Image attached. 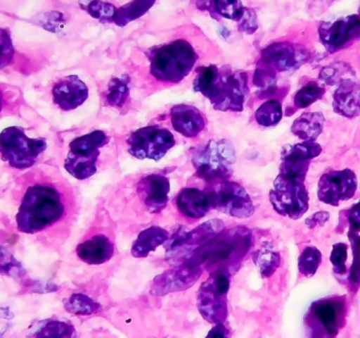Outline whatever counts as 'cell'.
I'll use <instances>...</instances> for the list:
<instances>
[{
    "instance_id": "cell-1",
    "label": "cell",
    "mask_w": 360,
    "mask_h": 338,
    "mask_svg": "<svg viewBox=\"0 0 360 338\" xmlns=\"http://www.w3.org/2000/svg\"><path fill=\"white\" fill-rule=\"evenodd\" d=\"M18 230L34 236L41 244L58 249L70 236L79 215L77 194L58 168L35 167L18 179Z\"/></svg>"
},
{
    "instance_id": "cell-2",
    "label": "cell",
    "mask_w": 360,
    "mask_h": 338,
    "mask_svg": "<svg viewBox=\"0 0 360 338\" xmlns=\"http://www.w3.org/2000/svg\"><path fill=\"white\" fill-rule=\"evenodd\" d=\"M321 151V146L316 142L283 147L280 173L269 192L271 206L279 215L298 220L309 211V196L304 180L309 163Z\"/></svg>"
},
{
    "instance_id": "cell-3",
    "label": "cell",
    "mask_w": 360,
    "mask_h": 338,
    "mask_svg": "<svg viewBox=\"0 0 360 338\" xmlns=\"http://www.w3.org/2000/svg\"><path fill=\"white\" fill-rule=\"evenodd\" d=\"M193 90L210 99L218 111L240 112L248 92V75L227 65L200 67L193 80Z\"/></svg>"
},
{
    "instance_id": "cell-4",
    "label": "cell",
    "mask_w": 360,
    "mask_h": 338,
    "mask_svg": "<svg viewBox=\"0 0 360 338\" xmlns=\"http://www.w3.org/2000/svg\"><path fill=\"white\" fill-rule=\"evenodd\" d=\"M252 241V232L244 226L223 230L212 240L195 249L184 262L201 265L210 273L223 270L233 275L250 251Z\"/></svg>"
},
{
    "instance_id": "cell-5",
    "label": "cell",
    "mask_w": 360,
    "mask_h": 338,
    "mask_svg": "<svg viewBox=\"0 0 360 338\" xmlns=\"http://www.w3.org/2000/svg\"><path fill=\"white\" fill-rule=\"evenodd\" d=\"M150 75L162 84H178L197 63L195 46L185 39H176L155 46L148 53Z\"/></svg>"
},
{
    "instance_id": "cell-6",
    "label": "cell",
    "mask_w": 360,
    "mask_h": 338,
    "mask_svg": "<svg viewBox=\"0 0 360 338\" xmlns=\"http://www.w3.org/2000/svg\"><path fill=\"white\" fill-rule=\"evenodd\" d=\"M235 163V148L229 139H212L195 150L193 156L195 175L210 184L229 181Z\"/></svg>"
},
{
    "instance_id": "cell-7",
    "label": "cell",
    "mask_w": 360,
    "mask_h": 338,
    "mask_svg": "<svg viewBox=\"0 0 360 338\" xmlns=\"http://www.w3.org/2000/svg\"><path fill=\"white\" fill-rule=\"evenodd\" d=\"M347 316V297L330 296L316 300L304 317L309 338H336L345 327Z\"/></svg>"
},
{
    "instance_id": "cell-8",
    "label": "cell",
    "mask_w": 360,
    "mask_h": 338,
    "mask_svg": "<svg viewBox=\"0 0 360 338\" xmlns=\"http://www.w3.org/2000/svg\"><path fill=\"white\" fill-rule=\"evenodd\" d=\"M46 149L45 139H31L22 127H9L0 135L1 158L9 166L20 170L34 166Z\"/></svg>"
},
{
    "instance_id": "cell-9",
    "label": "cell",
    "mask_w": 360,
    "mask_h": 338,
    "mask_svg": "<svg viewBox=\"0 0 360 338\" xmlns=\"http://www.w3.org/2000/svg\"><path fill=\"white\" fill-rule=\"evenodd\" d=\"M108 142V134L102 130H94L73 139L65 158V169L75 179H89L98 170L101 148Z\"/></svg>"
},
{
    "instance_id": "cell-10",
    "label": "cell",
    "mask_w": 360,
    "mask_h": 338,
    "mask_svg": "<svg viewBox=\"0 0 360 338\" xmlns=\"http://www.w3.org/2000/svg\"><path fill=\"white\" fill-rule=\"evenodd\" d=\"M231 274L216 270L200 287L197 306L201 316L210 323H224L229 315L227 294L231 287Z\"/></svg>"
},
{
    "instance_id": "cell-11",
    "label": "cell",
    "mask_w": 360,
    "mask_h": 338,
    "mask_svg": "<svg viewBox=\"0 0 360 338\" xmlns=\"http://www.w3.org/2000/svg\"><path fill=\"white\" fill-rule=\"evenodd\" d=\"M212 208L231 217L246 219L255 213V205L248 192L237 182L223 181L206 189Z\"/></svg>"
},
{
    "instance_id": "cell-12",
    "label": "cell",
    "mask_w": 360,
    "mask_h": 338,
    "mask_svg": "<svg viewBox=\"0 0 360 338\" xmlns=\"http://www.w3.org/2000/svg\"><path fill=\"white\" fill-rule=\"evenodd\" d=\"M127 144L128 151L134 158L160 161L176 145V139L168 129L147 126L132 132Z\"/></svg>"
},
{
    "instance_id": "cell-13",
    "label": "cell",
    "mask_w": 360,
    "mask_h": 338,
    "mask_svg": "<svg viewBox=\"0 0 360 338\" xmlns=\"http://www.w3.org/2000/svg\"><path fill=\"white\" fill-rule=\"evenodd\" d=\"M223 230L224 223L221 220L214 219L201 224L191 232H180L168 241V244L166 245V256L170 259L174 258L176 262H181L182 264L195 249L212 240Z\"/></svg>"
},
{
    "instance_id": "cell-14",
    "label": "cell",
    "mask_w": 360,
    "mask_h": 338,
    "mask_svg": "<svg viewBox=\"0 0 360 338\" xmlns=\"http://www.w3.org/2000/svg\"><path fill=\"white\" fill-rule=\"evenodd\" d=\"M357 186V177L351 169L328 171L318 182V199L326 204L338 206L341 201L353 198Z\"/></svg>"
},
{
    "instance_id": "cell-15",
    "label": "cell",
    "mask_w": 360,
    "mask_h": 338,
    "mask_svg": "<svg viewBox=\"0 0 360 338\" xmlns=\"http://www.w3.org/2000/svg\"><path fill=\"white\" fill-rule=\"evenodd\" d=\"M134 189L143 213L157 215L167 205L169 180L161 173H148L138 180Z\"/></svg>"
},
{
    "instance_id": "cell-16",
    "label": "cell",
    "mask_w": 360,
    "mask_h": 338,
    "mask_svg": "<svg viewBox=\"0 0 360 338\" xmlns=\"http://www.w3.org/2000/svg\"><path fill=\"white\" fill-rule=\"evenodd\" d=\"M360 37V8L358 14L326 21L319 27V38L330 53L337 52Z\"/></svg>"
},
{
    "instance_id": "cell-17",
    "label": "cell",
    "mask_w": 360,
    "mask_h": 338,
    "mask_svg": "<svg viewBox=\"0 0 360 338\" xmlns=\"http://www.w3.org/2000/svg\"><path fill=\"white\" fill-rule=\"evenodd\" d=\"M203 270L201 265L191 262H184L181 265L169 268L155 277L150 289L151 295L164 296L189 289L199 280Z\"/></svg>"
},
{
    "instance_id": "cell-18",
    "label": "cell",
    "mask_w": 360,
    "mask_h": 338,
    "mask_svg": "<svg viewBox=\"0 0 360 338\" xmlns=\"http://www.w3.org/2000/svg\"><path fill=\"white\" fill-rule=\"evenodd\" d=\"M309 52L300 44L274 42L262 51V58L276 72L290 71L309 61Z\"/></svg>"
},
{
    "instance_id": "cell-19",
    "label": "cell",
    "mask_w": 360,
    "mask_h": 338,
    "mask_svg": "<svg viewBox=\"0 0 360 338\" xmlns=\"http://www.w3.org/2000/svg\"><path fill=\"white\" fill-rule=\"evenodd\" d=\"M115 240L107 232L94 230L79 243L77 255L90 265L109 261L115 255Z\"/></svg>"
},
{
    "instance_id": "cell-20",
    "label": "cell",
    "mask_w": 360,
    "mask_h": 338,
    "mask_svg": "<svg viewBox=\"0 0 360 338\" xmlns=\"http://www.w3.org/2000/svg\"><path fill=\"white\" fill-rule=\"evenodd\" d=\"M88 95L87 84L77 75L60 78L52 89L54 104L64 111H71L83 105Z\"/></svg>"
},
{
    "instance_id": "cell-21",
    "label": "cell",
    "mask_w": 360,
    "mask_h": 338,
    "mask_svg": "<svg viewBox=\"0 0 360 338\" xmlns=\"http://www.w3.org/2000/svg\"><path fill=\"white\" fill-rule=\"evenodd\" d=\"M333 109L347 118L360 115V82L353 78L343 80L333 95Z\"/></svg>"
},
{
    "instance_id": "cell-22",
    "label": "cell",
    "mask_w": 360,
    "mask_h": 338,
    "mask_svg": "<svg viewBox=\"0 0 360 338\" xmlns=\"http://www.w3.org/2000/svg\"><path fill=\"white\" fill-rule=\"evenodd\" d=\"M170 122L176 132L186 137H195L205 128V116L193 106L176 105L170 110Z\"/></svg>"
},
{
    "instance_id": "cell-23",
    "label": "cell",
    "mask_w": 360,
    "mask_h": 338,
    "mask_svg": "<svg viewBox=\"0 0 360 338\" xmlns=\"http://www.w3.org/2000/svg\"><path fill=\"white\" fill-rule=\"evenodd\" d=\"M176 206L183 217L193 221L205 217L212 208L207 192L193 187L181 190L176 199Z\"/></svg>"
},
{
    "instance_id": "cell-24",
    "label": "cell",
    "mask_w": 360,
    "mask_h": 338,
    "mask_svg": "<svg viewBox=\"0 0 360 338\" xmlns=\"http://www.w3.org/2000/svg\"><path fill=\"white\" fill-rule=\"evenodd\" d=\"M324 123L321 112H304L294 120L290 130L303 142H315L323 130Z\"/></svg>"
},
{
    "instance_id": "cell-25",
    "label": "cell",
    "mask_w": 360,
    "mask_h": 338,
    "mask_svg": "<svg viewBox=\"0 0 360 338\" xmlns=\"http://www.w3.org/2000/svg\"><path fill=\"white\" fill-rule=\"evenodd\" d=\"M169 240V232L160 226H151L143 230L132 245L131 254L136 258H145L160 245Z\"/></svg>"
},
{
    "instance_id": "cell-26",
    "label": "cell",
    "mask_w": 360,
    "mask_h": 338,
    "mask_svg": "<svg viewBox=\"0 0 360 338\" xmlns=\"http://www.w3.org/2000/svg\"><path fill=\"white\" fill-rule=\"evenodd\" d=\"M252 258H254L255 264L259 268L261 276L264 278L271 277L281 264V257H280L279 253L276 251L273 247L267 246V245H264L258 251H255Z\"/></svg>"
},
{
    "instance_id": "cell-27",
    "label": "cell",
    "mask_w": 360,
    "mask_h": 338,
    "mask_svg": "<svg viewBox=\"0 0 360 338\" xmlns=\"http://www.w3.org/2000/svg\"><path fill=\"white\" fill-rule=\"evenodd\" d=\"M64 306L69 313L83 315V316L96 314L102 310V306L98 302L94 301L89 296L81 293L72 294L70 297L65 299Z\"/></svg>"
},
{
    "instance_id": "cell-28",
    "label": "cell",
    "mask_w": 360,
    "mask_h": 338,
    "mask_svg": "<svg viewBox=\"0 0 360 338\" xmlns=\"http://www.w3.org/2000/svg\"><path fill=\"white\" fill-rule=\"evenodd\" d=\"M129 92V78L126 75L115 77L109 82L105 99L108 105L119 109L127 103Z\"/></svg>"
},
{
    "instance_id": "cell-29",
    "label": "cell",
    "mask_w": 360,
    "mask_h": 338,
    "mask_svg": "<svg viewBox=\"0 0 360 338\" xmlns=\"http://www.w3.org/2000/svg\"><path fill=\"white\" fill-rule=\"evenodd\" d=\"M202 4L204 10L210 11L220 16L239 23L243 18L246 8L240 1H212V2H197Z\"/></svg>"
},
{
    "instance_id": "cell-30",
    "label": "cell",
    "mask_w": 360,
    "mask_h": 338,
    "mask_svg": "<svg viewBox=\"0 0 360 338\" xmlns=\"http://www.w3.org/2000/svg\"><path fill=\"white\" fill-rule=\"evenodd\" d=\"M75 327L63 320H48L37 330L34 338H75Z\"/></svg>"
},
{
    "instance_id": "cell-31",
    "label": "cell",
    "mask_w": 360,
    "mask_h": 338,
    "mask_svg": "<svg viewBox=\"0 0 360 338\" xmlns=\"http://www.w3.org/2000/svg\"><path fill=\"white\" fill-rule=\"evenodd\" d=\"M155 4V1H131L125 6H121L117 11L115 16V25L120 27H125L130 21L138 19L139 17L143 16L151 6Z\"/></svg>"
},
{
    "instance_id": "cell-32",
    "label": "cell",
    "mask_w": 360,
    "mask_h": 338,
    "mask_svg": "<svg viewBox=\"0 0 360 338\" xmlns=\"http://www.w3.org/2000/svg\"><path fill=\"white\" fill-rule=\"evenodd\" d=\"M282 106L277 99H269L263 103L255 114L257 123L263 127L277 125L282 118Z\"/></svg>"
},
{
    "instance_id": "cell-33",
    "label": "cell",
    "mask_w": 360,
    "mask_h": 338,
    "mask_svg": "<svg viewBox=\"0 0 360 338\" xmlns=\"http://www.w3.org/2000/svg\"><path fill=\"white\" fill-rule=\"evenodd\" d=\"M351 73L355 74L351 65L338 61V63H333L326 65V67L322 68L319 74V80L323 84L333 86L335 84H339L343 80L349 78L347 75H351Z\"/></svg>"
},
{
    "instance_id": "cell-34",
    "label": "cell",
    "mask_w": 360,
    "mask_h": 338,
    "mask_svg": "<svg viewBox=\"0 0 360 338\" xmlns=\"http://www.w3.org/2000/svg\"><path fill=\"white\" fill-rule=\"evenodd\" d=\"M322 255L319 249L315 246H307L303 249L299 256V272L305 277H311L316 274L320 263H321Z\"/></svg>"
},
{
    "instance_id": "cell-35",
    "label": "cell",
    "mask_w": 360,
    "mask_h": 338,
    "mask_svg": "<svg viewBox=\"0 0 360 338\" xmlns=\"http://www.w3.org/2000/svg\"><path fill=\"white\" fill-rule=\"evenodd\" d=\"M276 71L264 61H259L254 75V84L265 94H271L276 90Z\"/></svg>"
},
{
    "instance_id": "cell-36",
    "label": "cell",
    "mask_w": 360,
    "mask_h": 338,
    "mask_svg": "<svg viewBox=\"0 0 360 338\" xmlns=\"http://www.w3.org/2000/svg\"><path fill=\"white\" fill-rule=\"evenodd\" d=\"M324 92H326V89L321 84L316 82H309L300 88V90L297 91L294 97L295 106L300 109L309 107L311 104L321 99Z\"/></svg>"
},
{
    "instance_id": "cell-37",
    "label": "cell",
    "mask_w": 360,
    "mask_h": 338,
    "mask_svg": "<svg viewBox=\"0 0 360 338\" xmlns=\"http://www.w3.org/2000/svg\"><path fill=\"white\" fill-rule=\"evenodd\" d=\"M347 236L353 251V263L349 270V280L351 289L356 291L360 285V236L351 230H349Z\"/></svg>"
},
{
    "instance_id": "cell-38",
    "label": "cell",
    "mask_w": 360,
    "mask_h": 338,
    "mask_svg": "<svg viewBox=\"0 0 360 338\" xmlns=\"http://www.w3.org/2000/svg\"><path fill=\"white\" fill-rule=\"evenodd\" d=\"M84 6V10L87 11L92 17L98 19L101 23H115V16L117 14V8L108 2L92 1L79 4Z\"/></svg>"
},
{
    "instance_id": "cell-39",
    "label": "cell",
    "mask_w": 360,
    "mask_h": 338,
    "mask_svg": "<svg viewBox=\"0 0 360 338\" xmlns=\"http://www.w3.org/2000/svg\"><path fill=\"white\" fill-rule=\"evenodd\" d=\"M347 245L345 243H336L333 245L330 253V262L335 274L343 275L347 272Z\"/></svg>"
},
{
    "instance_id": "cell-40",
    "label": "cell",
    "mask_w": 360,
    "mask_h": 338,
    "mask_svg": "<svg viewBox=\"0 0 360 338\" xmlns=\"http://www.w3.org/2000/svg\"><path fill=\"white\" fill-rule=\"evenodd\" d=\"M239 31L246 34H252L258 29V19L256 12L250 8H246L243 18L238 23Z\"/></svg>"
},
{
    "instance_id": "cell-41",
    "label": "cell",
    "mask_w": 360,
    "mask_h": 338,
    "mask_svg": "<svg viewBox=\"0 0 360 338\" xmlns=\"http://www.w3.org/2000/svg\"><path fill=\"white\" fill-rule=\"evenodd\" d=\"M349 230L353 232H360V202L352 206L349 213Z\"/></svg>"
},
{
    "instance_id": "cell-42",
    "label": "cell",
    "mask_w": 360,
    "mask_h": 338,
    "mask_svg": "<svg viewBox=\"0 0 360 338\" xmlns=\"http://www.w3.org/2000/svg\"><path fill=\"white\" fill-rule=\"evenodd\" d=\"M206 338H231V331L224 323H218L208 332Z\"/></svg>"
},
{
    "instance_id": "cell-43",
    "label": "cell",
    "mask_w": 360,
    "mask_h": 338,
    "mask_svg": "<svg viewBox=\"0 0 360 338\" xmlns=\"http://www.w3.org/2000/svg\"><path fill=\"white\" fill-rule=\"evenodd\" d=\"M328 219H330L328 213L319 211V213H315L309 219H307L305 223H307L309 228H314L316 225H323Z\"/></svg>"
}]
</instances>
